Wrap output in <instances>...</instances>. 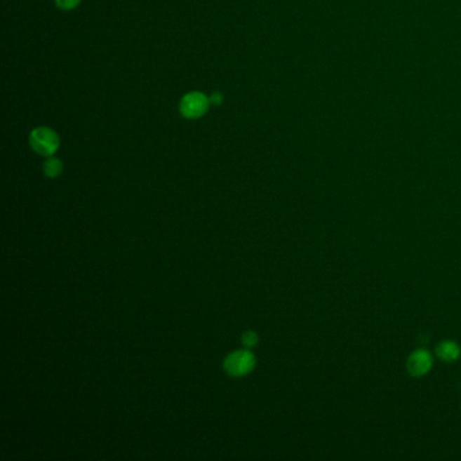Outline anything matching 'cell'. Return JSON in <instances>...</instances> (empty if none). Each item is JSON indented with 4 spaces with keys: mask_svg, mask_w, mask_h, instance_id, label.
Returning <instances> with one entry per match:
<instances>
[{
    "mask_svg": "<svg viewBox=\"0 0 461 461\" xmlns=\"http://www.w3.org/2000/svg\"><path fill=\"white\" fill-rule=\"evenodd\" d=\"M29 142L32 149L44 157H52L60 148V137L55 130L39 126L30 133Z\"/></svg>",
    "mask_w": 461,
    "mask_h": 461,
    "instance_id": "6da1fadb",
    "label": "cell"
},
{
    "mask_svg": "<svg viewBox=\"0 0 461 461\" xmlns=\"http://www.w3.org/2000/svg\"><path fill=\"white\" fill-rule=\"evenodd\" d=\"M241 341H242V345H243L246 349H252V348H255V347L258 345V335L256 333L252 332V330H248V332H245L242 334Z\"/></svg>",
    "mask_w": 461,
    "mask_h": 461,
    "instance_id": "52a82bcc",
    "label": "cell"
},
{
    "mask_svg": "<svg viewBox=\"0 0 461 461\" xmlns=\"http://www.w3.org/2000/svg\"><path fill=\"white\" fill-rule=\"evenodd\" d=\"M436 356L445 363H453L460 359L461 348L456 341L443 340L436 347Z\"/></svg>",
    "mask_w": 461,
    "mask_h": 461,
    "instance_id": "5b68a950",
    "label": "cell"
},
{
    "mask_svg": "<svg viewBox=\"0 0 461 461\" xmlns=\"http://www.w3.org/2000/svg\"><path fill=\"white\" fill-rule=\"evenodd\" d=\"M55 6L62 11H72L80 6L81 0H55Z\"/></svg>",
    "mask_w": 461,
    "mask_h": 461,
    "instance_id": "ba28073f",
    "label": "cell"
},
{
    "mask_svg": "<svg viewBox=\"0 0 461 461\" xmlns=\"http://www.w3.org/2000/svg\"><path fill=\"white\" fill-rule=\"evenodd\" d=\"M44 173L51 178V179H55V178H58L62 171H64V166H62V161L55 159V157H48V160L44 163Z\"/></svg>",
    "mask_w": 461,
    "mask_h": 461,
    "instance_id": "8992f818",
    "label": "cell"
},
{
    "mask_svg": "<svg viewBox=\"0 0 461 461\" xmlns=\"http://www.w3.org/2000/svg\"><path fill=\"white\" fill-rule=\"evenodd\" d=\"M255 367H256V357L253 356V353L249 352V349L233 352L223 361V368L233 378L245 376L250 373Z\"/></svg>",
    "mask_w": 461,
    "mask_h": 461,
    "instance_id": "7a4b0ae2",
    "label": "cell"
},
{
    "mask_svg": "<svg viewBox=\"0 0 461 461\" xmlns=\"http://www.w3.org/2000/svg\"><path fill=\"white\" fill-rule=\"evenodd\" d=\"M210 107V99L199 91L185 93L180 100L179 110L187 119H198L203 116Z\"/></svg>",
    "mask_w": 461,
    "mask_h": 461,
    "instance_id": "3957f363",
    "label": "cell"
},
{
    "mask_svg": "<svg viewBox=\"0 0 461 461\" xmlns=\"http://www.w3.org/2000/svg\"><path fill=\"white\" fill-rule=\"evenodd\" d=\"M433 367V356L426 349H415L407 357L406 369L413 378H422Z\"/></svg>",
    "mask_w": 461,
    "mask_h": 461,
    "instance_id": "277c9868",
    "label": "cell"
},
{
    "mask_svg": "<svg viewBox=\"0 0 461 461\" xmlns=\"http://www.w3.org/2000/svg\"><path fill=\"white\" fill-rule=\"evenodd\" d=\"M208 99H210V105H215V106H220L223 102V96L221 93H213Z\"/></svg>",
    "mask_w": 461,
    "mask_h": 461,
    "instance_id": "9c48e42d",
    "label": "cell"
}]
</instances>
